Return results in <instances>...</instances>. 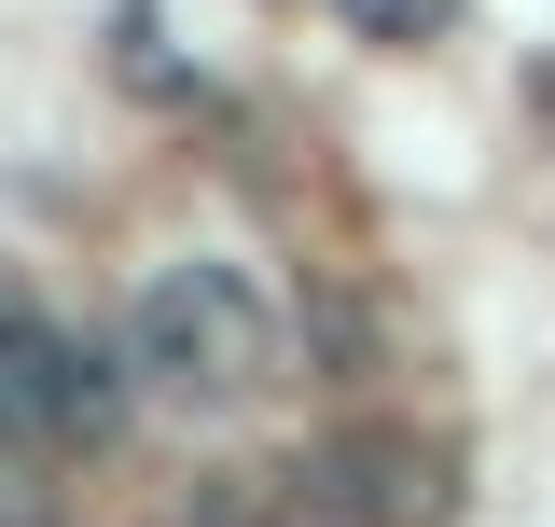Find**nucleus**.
I'll use <instances>...</instances> for the list:
<instances>
[{
    "instance_id": "1",
    "label": "nucleus",
    "mask_w": 555,
    "mask_h": 527,
    "mask_svg": "<svg viewBox=\"0 0 555 527\" xmlns=\"http://www.w3.org/2000/svg\"><path fill=\"white\" fill-rule=\"evenodd\" d=\"M292 361L278 347V306L236 278V264H167L153 292L126 306V375L153 402H195V416H222V402H250Z\"/></svg>"
},
{
    "instance_id": "2",
    "label": "nucleus",
    "mask_w": 555,
    "mask_h": 527,
    "mask_svg": "<svg viewBox=\"0 0 555 527\" xmlns=\"http://www.w3.org/2000/svg\"><path fill=\"white\" fill-rule=\"evenodd\" d=\"M126 361H98V347H69L56 320H28V306H0V430H42V445H98L112 416H126Z\"/></svg>"
},
{
    "instance_id": "3",
    "label": "nucleus",
    "mask_w": 555,
    "mask_h": 527,
    "mask_svg": "<svg viewBox=\"0 0 555 527\" xmlns=\"http://www.w3.org/2000/svg\"><path fill=\"white\" fill-rule=\"evenodd\" d=\"M320 486H334L347 527H444V459L403 445V430H347V445H320Z\"/></svg>"
},
{
    "instance_id": "4",
    "label": "nucleus",
    "mask_w": 555,
    "mask_h": 527,
    "mask_svg": "<svg viewBox=\"0 0 555 527\" xmlns=\"http://www.w3.org/2000/svg\"><path fill=\"white\" fill-rule=\"evenodd\" d=\"M347 28H361V42H444V14H459V0H334Z\"/></svg>"
},
{
    "instance_id": "5",
    "label": "nucleus",
    "mask_w": 555,
    "mask_h": 527,
    "mask_svg": "<svg viewBox=\"0 0 555 527\" xmlns=\"http://www.w3.org/2000/svg\"><path fill=\"white\" fill-rule=\"evenodd\" d=\"M195 527H278V514L250 500V486H208V500H195Z\"/></svg>"
},
{
    "instance_id": "6",
    "label": "nucleus",
    "mask_w": 555,
    "mask_h": 527,
    "mask_svg": "<svg viewBox=\"0 0 555 527\" xmlns=\"http://www.w3.org/2000/svg\"><path fill=\"white\" fill-rule=\"evenodd\" d=\"M528 112H542V126H555V56H542V69H528Z\"/></svg>"
}]
</instances>
